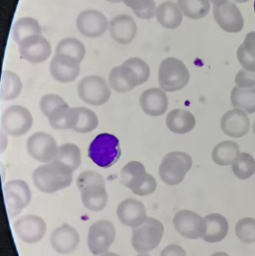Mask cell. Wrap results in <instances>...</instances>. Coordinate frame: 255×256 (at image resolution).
<instances>
[{
    "instance_id": "7402d4cb",
    "label": "cell",
    "mask_w": 255,
    "mask_h": 256,
    "mask_svg": "<svg viewBox=\"0 0 255 256\" xmlns=\"http://www.w3.org/2000/svg\"><path fill=\"white\" fill-rule=\"evenodd\" d=\"M108 28L113 40L121 44L130 43L138 32L136 22L128 15L115 16L109 23Z\"/></svg>"
},
{
    "instance_id": "4316f807",
    "label": "cell",
    "mask_w": 255,
    "mask_h": 256,
    "mask_svg": "<svg viewBox=\"0 0 255 256\" xmlns=\"http://www.w3.org/2000/svg\"><path fill=\"white\" fill-rule=\"evenodd\" d=\"M145 166L139 161H130L121 170V182L132 192L140 188L148 178Z\"/></svg>"
},
{
    "instance_id": "f5cc1de1",
    "label": "cell",
    "mask_w": 255,
    "mask_h": 256,
    "mask_svg": "<svg viewBox=\"0 0 255 256\" xmlns=\"http://www.w3.org/2000/svg\"><path fill=\"white\" fill-rule=\"evenodd\" d=\"M136 256H149V254H140Z\"/></svg>"
},
{
    "instance_id": "9c48e42d",
    "label": "cell",
    "mask_w": 255,
    "mask_h": 256,
    "mask_svg": "<svg viewBox=\"0 0 255 256\" xmlns=\"http://www.w3.org/2000/svg\"><path fill=\"white\" fill-rule=\"evenodd\" d=\"M116 238V230L108 220H98L90 226L88 234V247L92 254L100 256L108 252Z\"/></svg>"
},
{
    "instance_id": "ab89813d",
    "label": "cell",
    "mask_w": 255,
    "mask_h": 256,
    "mask_svg": "<svg viewBox=\"0 0 255 256\" xmlns=\"http://www.w3.org/2000/svg\"><path fill=\"white\" fill-rule=\"evenodd\" d=\"M238 238L244 243L255 242V218H243L236 226Z\"/></svg>"
},
{
    "instance_id": "f907efd6",
    "label": "cell",
    "mask_w": 255,
    "mask_h": 256,
    "mask_svg": "<svg viewBox=\"0 0 255 256\" xmlns=\"http://www.w3.org/2000/svg\"><path fill=\"white\" fill-rule=\"evenodd\" d=\"M108 2H114V4H118V2H123V0H106Z\"/></svg>"
},
{
    "instance_id": "db71d44e",
    "label": "cell",
    "mask_w": 255,
    "mask_h": 256,
    "mask_svg": "<svg viewBox=\"0 0 255 256\" xmlns=\"http://www.w3.org/2000/svg\"><path fill=\"white\" fill-rule=\"evenodd\" d=\"M253 132H254V135H255V122H254V125H253Z\"/></svg>"
},
{
    "instance_id": "f1b7e54d",
    "label": "cell",
    "mask_w": 255,
    "mask_h": 256,
    "mask_svg": "<svg viewBox=\"0 0 255 256\" xmlns=\"http://www.w3.org/2000/svg\"><path fill=\"white\" fill-rule=\"evenodd\" d=\"M22 82L16 73L5 70L2 72L0 86V97L4 100L16 99L22 90Z\"/></svg>"
},
{
    "instance_id": "c3c4849f",
    "label": "cell",
    "mask_w": 255,
    "mask_h": 256,
    "mask_svg": "<svg viewBox=\"0 0 255 256\" xmlns=\"http://www.w3.org/2000/svg\"><path fill=\"white\" fill-rule=\"evenodd\" d=\"M212 256H229L227 253L224 252H214V254H212Z\"/></svg>"
},
{
    "instance_id": "2e32d148",
    "label": "cell",
    "mask_w": 255,
    "mask_h": 256,
    "mask_svg": "<svg viewBox=\"0 0 255 256\" xmlns=\"http://www.w3.org/2000/svg\"><path fill=\"white\" fill-rule=\"evenodd\" d=\"M76 26L80 34L87 38H99L109 27L106 16L96 10H84L76 20Z\"/></svg>"
},
{
    "instance_id": "816d5d0a",
    "label": "cell",
    "mask_w": 255,
    "mask_h": 256,
    "mask_svg": "<svg viewBox=\"0 0 255 256\" xmlns=\"http://www.w3.org/2000/svg\"><path fill=\"white\" fill-rule=\"evenodd\" d=\"M236 2H238V4H244V2H248V0H234Z\"/></svg>"
},
{
    "instance_id": "83f0119b",
    "label": "cell",
    "mask_w": 255,
    "mask_h": 256,
    "mask_svg": "<svg viewBox=\"0 0 255 256\" xmlns=\"http://www.w3.org/2000/svg\"><path fill=\"white\" fill-rule=\"evenodd\" d=\"M182 12L177 4L172 2H164L156 10L157 21L164 28L175 30L182 24L184 20Z\"/></svg>"
},
{
    "instance_id": "d6a6232c",
    "label": "cell",
    "mask_w": 255,
    "mask_h": 256,
    "mask_svg": "<svg viewBox=\"0 0 255 256\" xmlns=\"http://www.w3.org/2000/svg\"><path fill=\"white\" fill-rule=\"evenodd\" d=\"M41 34L42 28L40 22L31 17H23L17 20L12 30V36L17 43L24 38Z\"/></svg>"
},
{
    "instance_id": "6da1fadb",
    "label": "cell",
    "mask_w": 255,
    "mask_h": 256,
    "mask_svg": "<svg viewBox=\"0 0 255 256\" xmlns=\"http://www.w3.org/2000/svg\"><path fill=\"white\" fill-rule=\"evenodd\" d=\"M73 171L58 161L36 168L32 174L36 188L44 194H53L68 188L73 180Z\"/></svg>"
},
{
    "instance_id": "7c38bea8",
    "label": "cell",
    "mask_w": 255,
    "mask_h": 256,
    "mask_svg": "<svg viewBox=\"0 0 255 256\" xmlns=\"http://www.w3.org/2000/svg\"><path fill=\"white\" fill-rule=\"evenodd\" d=\"M16 235L22 241L34 244L42 240L47 231V224L42 217L26 215L20 217L14 224Z\"/></svg>"
},
{
    "instance_id": "ba28073f",
    "label": "cell",
    "mask_w": 255,
    "mask_h": 256,
    "mask_svg": "<svg viewBox=\"0 0 255 256\" xmlns=\"http://www.w3.org/2000/svg\"><path fill=\"white\" fill-rule=\"evenodd\" d=\"M4 200L8 218L18 216L31 202L32 191L22 180L8 181L4 186Z\"/></svg>"
},
{
    "instance_id": "d4e9b609",
    "label": "cell",
    "mask_w": 255,
    "mask_h": 256,
    "mask_svg": "<svg viewBox=\"0 0 255 256\" xmlns=\"http://www.w3.org/2000/svg\"><path fill=\"white\" fill-rule=\"evenodd\" d=\"M78 119V108L66 104L56 108L48 118L50 126L56 130H73Z\"/></svg>"
},
{
    "instance_id": "e0dca14e",
    "label": "cell",
    "mask_w": 255,
    "mask_h": 256,
    "mask_svg": "<svg viewBox=\"0 0 255 256\" xmlns=\"http://www.w3.org/2000/svg\"><path fill=\"white\" fill-rule=\"evenodd\" d=\"M80 64L74 58L56 54L50 62V74L58 82H73L80 74Z\"/></svg>"
},
{
    "instance_id": "d6986e66",
    "label": "cell",
    "mask_w": 255,
    "mask_h": 256,
    "mask_svg": "<svg viewBox=\"0 0 255 256\" xmlns=\"http://www.w3.org/2000/svg\"><path fill=\"white\" fill-rule=\"evenodd\" d=\"M50 242L54 251L60 254H69L78 246L80 236L74 227L63 224L52 232Z\"/></svg>"
},
{
    "instance_id": "603a6c76",
    "label": "cell",
    "mask_w": 255,
    "mask_h": 256,
    "mask_svg": "<svg viewBox=\"0 0 255 256\" xmlns=\"http://www.w3.org/2000/svg\"><path fill=\"white\" fill-rule=\"evenodd\" d=\"M108 83L112 89L120 94L130 92L140 86L135 73L124 64L112 69L108 77Z\"/></svg>"
},
{
    "instance_id": "d590c367",
    "label": "cell",
    "mask_w": 255,
    "mask_h": 256,
    "mask_svg": "<svg viewBox=\"0 0 255 256\" xmlns=\"http://www.w3.org/2000/svg\"><path fill=\"white\" fill-rule=\"evenodd\" d=\"M56 54L70 56L82 63L86 56V48L83 42L76 38L60 40L56 47Z\"/></svg>"
},
{
    "instance_id": "4fadbf2b",
    "label": "cell",
    "mask_w": 255,
    "mask_h": 256,
    "mask_svg": "<svg viewBox=\"0 0 255 256\" xmlns=\"http://www.w3.org/2000/svg\"><path fill=\"white\" fill-rule=\"evenodd\" d=\"M174 226L180 236L190 240L202 238L206 232L204 218L190 210L176 212L174 218Z\"/></svg>"
},
{
    "instance_id": "30bf717a",
    "label": "cell",
    "mask_w": 255,
    "mask_h": 256,
    "mask_svg": "<svg viewBox=\"0 0 255 256\" xmlns=\"http://www.w3.org/2000/svg\"><path fill=\"white\" fill-rule=\"evenodd\" d=\"M59 146L54 136L46 132H36L26 142L28 154L38 162L48 164L57 158Z\"/></svg>"
},
{
    "instance_id": "e575fe53",
    "label": "cell",
    "mask_w": 255,
    "mask_h": 256,
    "mask_svg": "<svg viewBox=\"0 0 255 256\" xmlns=\"http://www.w3.org/2000/svg\"><path fill=\"white\" fill-rule=\"evenodd\" d=\"M58 161L73 172L82 164V152L80 148L74 144H66L59 146L57 158Z\"/></svg>"
},
{
    "instance_id": "1f68e13d",
    "label": "cell",
    "mask_w": 255,
    "mask_h": 256,
    "mask_svg": "<svg viewBox=\"0 0 255 256\" xmlns=\"http://www.w3.org/2000/svg\"><path fill=\"white\" fill-rule=\"evenodd\" d=\"M230 102L236 109L248 114L255 112V87L240 88L234 87L230 93Z\"/></svg>"
},
{
    "instance_id": "3957f363",
    "label": "cell",
    "mask_w": 255,
    "mask_h": 256,
    "mask_svg": "<svg viewBox=\"0 0 255 256\" xmlns=\"http://www.w3.org/2000/svg\"><path fill=\"white\" fill-rule=\"evenodd\" d=\"M120 154L119 140L112 134H100L89 145L88 156L100 168L113 166L120 158Z\"/></svg>"
},
{
    "instance_id": "9a60e30c",
    "label": "cell",
    "mask_w": 255,
    "mask_h": 256,
    "mask_svg": "<svg viewBox=\"0 0 255 256\" xmlns=\"http://www.w3.org/2000/svg\"><path fill=\"white\" fill-rule=\"evenodd\" d=\"M213 15L222 30L229 33H238L244 28V18L238 7L228 2L213 6Z\"/></svg>"
},
{
    "instance_id": "8992f818",
    "label": "cell",
    "mask_w": 255,
    "mask_h": 256,
    "mask_svg": "<svg viewBox=\"0 0 255 256\" xmlns=\"http://www.w3.org/2000/svg\"><path fill=\"white\" fill-rule=\"evenodd\" d=\"M192 166L191 156L185 152L175 151L166 155L159 168L161 180L168 186L181 184Z\"/></svg>"
},
{
    "instance_id": "277c9868",
    "label": "cell",
    "mask_w": 255,
    "mask_h": 256,
    "mask_svg": "<svg viewBox=\"0 0 255 256\" xmlns=\"http://www.w3.org/2000/svg\"><path fill=\"white\" fill-rule=\"evenodd\" d=\"M190 74L186 64L176 58H166L160 66L159 86L164 92H174L185 88Z\"/></svg>"
},
{
    "instance_id": "7dc6e473",
    "label": "cell",
    "mask_w": 255,
    "mask_h": 256,
    "mask_svg": "<svg viewBox=\"0 0 255 256\" xmlns=\"http://www.w3.org/2000/svg\"><path fill=\"white\" fill-rule=\"evenodd\" d=\"M210 1L212 2L214 6H220L224 4V2H228V0H210Z\"/></svg>"
},
{
    "instance_id": "44dd1931",
    "label": "cell",
    "mask_w": 255,
    "mask_h": 256,
    "mask_svg": "<svg viewBox=\"0 0 255 256\" xmlns=\"http://www.w3.org/2000/svg\"><path fill=\"white\" fill-rule=\"evenodd\" d=\"M221 128L224 134L230 138H242L250 130V120L243 110L234 108L224 114Z\"/></svg>"
},
{
    "instance_id": "52a82bcc",
    "label": "cell",
    "mask_w": 255,
    "mask_h": 256,
    "mask_svg": "<svg viewBox=\"0 0 255 256\" xmlns=\"http://www.w3.org/2000/svg\"><path fill=\"white\" fill-rule=\"evenodd\" d=\"M79 98L90 106H104L112 97V88L104 78L90 76L82 78L78 84Z\"/></svg>"
},
{
    "instance_id": "5bb4252c",
    "label": "cell",
    "mask_w": 255,
    "mask_h": 256,
    "mask_svg": "<svg viewBox=\"0 0 255 256\" xmlns=\"http://www.w3.org/2000/svg\"><path fill=\"white\" fill-rule=\"evenodd\" d=\"M18 46L21 57L32 64L44 62L52 54L51 44L42 34L24 38Z\"/></svg>"
},
{
    "instance_id": "bcb514c9",
    "label": "cell",
    "mask_w": 255,
    "mask_h": 256,
    "mask_svg": "<svg viewBox=\"0 0 255 256\" xmlns=\"http://www.w3.org/2000/svg\"><path fill=\"white\" fill-rule=\"evenodd\" d=\"M8 134L5 132V130H1V153H4V151L8 146Z\"/></svg>"
},
{
    "instance_id": "74e56055",
    "label": "cell",
    "mask_w": 255,
    "mask_h": 256,
    "mask_svg": "<svg viewBox=\"0 0 255 256\" xmlns=\"http://www.w3.org/2000/svg\"><path fill=\"white\" fill-rule=\"evenodd\" d=\"M232 170L239 180L249 179L255 172L254 159L249 154H240L233 162Z\"/></svg>"
},
{
    "instance_id": "11a10c76",
    "label": "cell",
    "mask_w": 255,
    "mask_h": 256,
    "mask_svg": "<svg viewBox=\"0 0 255 256\" xmlns=\"http://www.w3.org/2000/svg\"><path fill=\"white\" fill-rule=\"evenodd\" d=\"M254 12H255V0H254Z\"/></svg>"
},
{
    "instance_id": "ffe728a7",
    "label": "cell",
    "mask_w": 255,
    "mask_h": 256,
    "mask_svg": "<svg viewBox=\"0 0 255 256\" xmlns=\"http://www.w3.org/2000/svg\"><path fill=\"white\" fill-rule=\"evenodd\" d=\"M140 104L146 114L160 117L168 109V97L162 89L152 88L142 92L140 98Z\"/></svg>"
},
{
    "instance_id": "8fae6325",
    "label": "cell",
    "mask_w": 255,
    "mask_h": 256,
    "mask_svg": "<svg viewBox=\"0 0 255 256\" xmlns=\"http://www.w3.org/2000/svg\"><path fill=\"white\" fill-rule=\"evenodd\" d=\"M2 129L12 136H21L28 133L33 125V117L28 108L14 106L6 109L2 116Z\"/></svg>"
},
{
    "instance_id": "5b68a950",
    "label": "cell",
    "mask_w": 255,
    "mask_h": 256,
    "mask_svg": "<svg viewBox=\"0 0 255 256\" xmlns=\"http://www.w3.org/2000/svg\"><path fill=\"white\" fill-rule=\"evenodd\" d=\"M164 234V226L159 220L148 217L139 226L132 230V248L140 254H146L160 245Z\"/></svg>"
},
{
    "instance_id": "8d00e7d4",
    "label": "cell",
    "mask_w": 255,
    "mask_h": 256,
    "mask_svg": "<svg viewBox=\"0 0 255 256\" xmlns=\"http://www.w3.org/2000/svg\"><path fill=\"white\" fill-rule=\"evenodd\" d=\"M78 110V119L73 130L80 134L90 133L94 130L99 124L98 118L96 114L88 108L79 107Z\"/></svg>"
},
{
    "instance_id": "7bdbcfd3",
    "label": "cell",
    "mask_w": 255,
    "mask_h": 256,
    "mask_svg": "<svg viewBox=\"0 0 255 256\" xmlns=\"http://www.w3.org/2000/svg\"><path fill=\"white\" fill-rule=\"evenodd\" d=\"M236 86L240 88H250L255 86V72L240 70L236 77Z\"/></svg>"
},
{
    "instance_id": "cb8c5ba5",
    "label": "cell",
    "mask_w": 255,
    "mask_h": 256,
    "mask_svg": "<svg viewBox=\"0 0 255 256\" xmlns=\"http://www.w3.org/2000/svg\"><path fill=\"white\" fill-rule=\"evenodd\" d=\"M194 115L187 110L175 109L168 112L166 124L170 132L176 134H186L196 126Z\"/></svg>"
},
{
    "instance_id": "4dcf8cb0",
    "label": "cell",
    "mask_w": 255,
    "mask_h": 256,
    "mask_svg": "<svg viewBox=\"0 0 255 256\" xmlns=\"http://www.w3.org/2000/svg\"><path fill=\"white\" fill-rule=\"evenodd\" d=\"M238 61L244 70L255 72V32L246 34L237 51Z\"/></svg>"
},
{
    "instance_id": "b9f144b4",
    "label": "cell",
    "mask_w": 255,
    "mask_h": 256,
    "mask_svg": "<svg viewBox=\"0 0 255 256\" xmlns=\"http://www.w3.org/2000/svg\"><path fill=\"white\" fill-rule=\"evenodd\" d=\"M67 102L62 96L57 94H47L43 96L40 100V108L42 113L48 118L52 112L60 106H64Z\"/></svg>"
},
{
    "instance_id": "60d3db41",
    "label": "cell",
    "mask_w": 255,
    "mask_h": 256,
    "mask_svg": "<svg viewBox=\"0 0 255 256\" xmlns=\"http://www.w3.org/2000/svg\"><path fill=\"white\" fill-rule=\"evenodd\" d=\"M128 66L136 74L140 86L149 80L150 76V68L149 64L140 58H130L123 63Z\"/></svg>"
},
{
    "instance_id": "681fc988",
    "label": "cell",
    "mask_w": 255,
    "mask_h": 256,
    "mask_svg": "<svg viewBox=\"0 0 255 256\" xmlns=\"http://www.w3.org/2000/svg\"><path fill=\"white\" fill-rule=\"evenodd\" d=\"M100 256H120V254H116V253L110 252H108L104 253V254H100Z\"/></svg>"
},
{
    "instance_id": "7a4b0ae2",
    "label": "cell",
    "mask_w": 255,
    "mask_h": 256,
    "mask_svg": "<svg viewBox=\"0 0 255 256\" xmlns=\"http://www.w3.org/2000/svg\"><path fill=\"white\" fill-rule=\"evenodd\" d=\"M77 186L85 208L94 212L103 210L108 202L106 184L102 174L94 170L82 172L77 179Z\"/></svg>"
},
{
    "instance_id": "ee69618b",
    "label": "cell",
    "mask_w": 255,
    "mask_h": 256,
    "mask_svg": "<svg viewBox=\"0 0 255 256\" xmlns=\"http://www.w3.org/2000/svg\"><path fill=\"white\" fill-rule=\"evenodd\" d=\"M156 181L155 178L151 174H148L145 182L142 184L140 188H138L132 194L140 196H146L154 194L156 190Z\"/></svg>"
},
{
    "instance_id": "ac0fdd59",
    "label": "cell",
    "mask_w": 255,
    "mask_h": 256,
    "mask_svg": "<svg viewBox=\"0 0 255 256\" xmlns=\"http://www.w3.org/2000/svg\"><path fill=\"white\" fill-rule=\"evenodd\" d=\"M116 216L121 224L131 228L139 226L148 218L144 204L134 198H128L120 202Z\"/></svg>"
},
{
    "instance_id": "f35d334b",
    "label": "cell",
    "mask_w": 255,
    "mask_h": 256,
    "mask_svg": "<svg viewBox=\"0 0 255 256\" xmlns=\"http://www.w3.org/2000/svg\"><path fill=\"white\" fill-rule=\"evenodd\" d=\"M125 5L142 20H150L156 14V4L154 0H123Z\"/></svg>"
},
{
    "instance_id": "484cf974",
    "label": "cell",
    "mask_w": 255,
    "mask_h": 256,
    "mask_svg": "<svg viewBox=\"0 0 255 256\" xmlns=\"http://www.w3.org/2000/svg\"><path fill=\"white\" fill-rule=\"evenodd\" d=\"M206 232L202 237L204 241L210 243L222 241L228 232V222L221 214H212L204 218Z\"/></svg>"
},
{
    "instance_id": "f546056e",
    "label": "cell",
    "mask_w": 255,
    "mask_h": 256,
    "mask_svg": "<svg viewBox=\"0 0 255 256\" xmlns=\"http://www.w3.org/2000/svg\"><path fill=\"white\" fill-rule=\"evenodd\" d=\"M237 143L226 140L218 144L213 149L212 158L216 164L220 166H229L236 161L240 154Z\"/></svg>"
},
{
    "instance_id": "836d02e7",
    "label": "cell",
    "mask_w": 255,
    "mask_h": 256,
    "mask_svg": "<svg viewBox=\"0 0 255 256\" xmlns=\"http://www.w3.org/2000/svg\"><path fill=\"white\" fill-rule=\"evenodd\" d=\"M177 5L185 16L190 20H201L211 8L210 0H177Z\"/></svg>"
},
{
    "instance_id": "f6af8a7d",
    "label": "cell",
    "mask_w": 255,
    "mask_h": 256,
    "mask_svg": "<svg viewBox=\"0 0 255 256\" xmlns=\"http://www.w3.org/2000/svg\"><path fill=\"white\" fill-rule=\"evenodd\" d=\"M160 256H186V253L182 247L171 244L161 252Z\"/></svg>"
}]
</instances>
